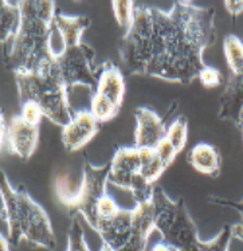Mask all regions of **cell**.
Segmentation results:
<instances>
[{"label":"cell","mask_w":243,"mask_h":251,"mask_svg":"<svg viewBox=\"0 0 243 251\" xmlns=\"http://www.w3.org/2000/svg\"><path fill=\"white\" fill-rule=\"evenodd\" d=\"M19 5L21 28L3 59L14 73L34 72L43 62L57 56L51 49L55 1H19Z\"/></svg>","instance_id":"6da1fadb"},{"label":"cell","mask_w":243,"mask_h":251,"mask_svg":"<svg viewBox=\"0 0 243 251\" xmlns=\"http://www.w3.org/2000/svg\"><path fill=\"white\" fill-rule=\"evenodd\" d=\"M1 221L8 228L7 242L16 247L22 239L30 247L52 250L57 239L46 211L32 200L23 187L14 188L1 171Z\"/></svg>","instance_id":"7a4b0ae2"},{"label":"cell","mask_w":243,"mask_h":251,"mask_svg":"<svg viewBox=\"0 0 243 251\" xmlns=\"http://www.w3.org/2000/svg\"><path fill=\"white\" fill-rule=\"evenodd\" d=\"M57 58V56H55ZM19 103H38L43 116L59 126H66L73 118L68 90L59 77L57 59L47 62L35 72L14 73Z\"/></svg>","instance_id":"3957f363"},{"label":"cell","mask_w":243,"mask_h":251,"mask_svg":"<svg viewBox=\"0 0 243 251\" xmlns=\"http://www.w3.org/2000/svg\"><path fill=\"white\" fill-rule=\"evenodd\" d=\"M152 27V10L136 7L133 23L120 45L121 62L128 74H145L150 59Z\"/></svg>","instance_id":"277c9868"},{"label":"cell","mask_w":243,"mask_h":251,"mask_svg":"<svg viewBox=\"0 0 243 251\" xmlns=\"http://www.w3.org/2000/svg\"><path fill=\"white\" fill-rule=\"evenodd\" d=\"M109 169L110 164L94 167L85 157L82 181L72 204L68 207L72 215L81 214L92 228H94L97 223V204L108 194L106 183L109 179Z\"/></svg>","instance_id":"5b68a950"},{"label":"cell","mask_w":243,"mask_h":251,"mask_svg":"<svg viewBox=\"0 0 243 251\" xmlns=\"http://www.w3.org/2000/svg\"><path fill=\"white\" fill-rule=\"evenodd\" d=\"M59 77L68 93L77 86L90 87L96 92L98 83V74L94 70V50L81 42L75 46L65 47L57 55Z\"/></svg>","instance_id":"8992f818"},{"label":"cell","mask_w":243,"mask_h":251,"mask_svg":"<svg viewBox=\"0 0 243 251\" xmlns=\"http://www.w3.org/2000/svg\"><path fill=\"white\" fill-rule=\"evenodd\" d=\"M1 143L4 144L7 139L8 152L23 160L31 157L39 140L38 126L27 124L21 116H14L5 125L4 114H1Z\"/></svg>","instance_id":"52a82bcc"},{"label":"cell","mask_w":243,"mask_h":251,"mask_svg":"<svg viewBox=\"0 0 243 251\" xmlns=\"http://www.w3.org/2000/svg\"><path fill=\"white\" fill-rule=\"evenodd\" d=\"M109 164V183L129 191L140 174L139 149L136 147H120Z\"/></svg>","instance_id":"ba28073f"},{"label":"cell","mask_w":243,"mask_h":251,"mask_svg":"<svg viewBox=\"0 0 243 251\" xmlns=\"http://www.w3.org/2000/svg\"><path fill=\"white\" fill-rule=\"evenodd\" d=\"M99 125L90 110H78L72 121L62 128V143L69 152H75L98 133Z\"/></svg>","instance_id":"9c48e42d"},{"label":"cell","mask_w":243,"mask_h":251,"mask_svg":"<svg viewBox=\"0 0 243 251\" xmlns=\"http://www.w3.org/2000/svg\"><path fill=\"white\" fill-rule=\"evenodd\" d=\"M136 148L156 149L163 139L167 136V125L164 120L157 116V113L144 106L135 110Z\"/></svg>","instance_id":"30bf717a"},{"label":"cell","mask_w":243,"mask_h":251,"mask_svg":"<svg viewBox=\"0 0 243 251\" xmlns=\"http://www.w3.org/2000/svg\"><path fill=\"white\" fill-rule=\"evenodd\" d=\"M132 211V232L128 242L119 251H145L150 232L155 230L152 198L137 204Z\"/></svg>","instance_id":"8fae6325"},{"label":"cell","mask_w":243,"mask_h":251,"mask_svg":"<svg viewBox=\"0 0 243 251\" xmlns=\"http://www.w3.org/2000/svg\"><path fill=\"white\" fill-rule=\"evenodd\" d=\"M132 210H122L110 219L98 222L94 231L101 236L102 243L119 251L128 242L132 232Z\"/></svg>","instance_id":"7c38bea8"},{"label":"cell","mask_w":243,"mask_h":251,"mask_svg":"<svg viewBox=\"0 0 243 251\" xmlns=\"http://www.w3.org/2000/svg\"><path fill=\"white\" fill-rule=\"evenodd\" d=\"M163 242L168 246L173 247L176 250H180L183 247L195 245L199 242L196 234V227L192 222L191 216L187 211L184 201L181 200L180 207L177 211L175 221L171 227L163 234Z\"/></svg>","instance_id":"4fadbf2b"},{"label":"cell","mask_w":243,"mask_h":251,"mask_svg":"<svg viewBox=\"0 0 243 251\" xmlns=\"http://www.w3.org/2000/svg\"><path fill=\"white\" fill-rule=\"evenodd\" d=\"M96 93L121 108L125 96V79L121 69L108 61L101 66Z\"/></svg>","instance_id":"5bb4252c"},{"label":"cell","mask_w":243,"mask_h":251,"mask_svg":"<svg viewBox=\"0 0 243 251\" xmlns=\"http://www.w3.org/2000/svg\"><path fill=\"white\" fill-rule=\"evenodd\" d=\"M54 26L58 34L61 35L65 47L75 46L81 43V36L85 30L90 26V19L88 16H66L62 14H55Z\"/></svg>","instance_id":"9a60e30c"},{"label":"cell","mask_w":243,"mask_h":251,"mask_svg":"<svg viewBox=\"0 0 243 251\" xmlns=\"http://www.w3.org/2000/svg\"><path fill=\"white\" fill-rule=\"evenodd\" d=\"M190 163L194 168L204 175H210L217 177L220 172V157L218 151L212 145L206 143L197 144L192 148L188 156Z\"/></svg>","instance_id":"2e32d148"},{"label":"cell","mask_w":243,"mask_h":251,"mask_svg":"<svg viewBox=\"0 0 243 251\" xmlns=\"http://www.w3.org/2000/svg\"><path fill=\"white\" fill-rule=\"evenodd\" d=\"M1 47L14 39L22 25V11L19 3L1 1Z\"/></svg>","instance_id":"e0dca14e"},{"label":"cell","mask_w":243,"mask_h":251,"mask_svg":"<svg viewBox=\"0 0 243 251\" xmlns=\"http://www.w3.org/2000/svg\"><path fill=\"white\" fill-rule=\"evenodd\" d=\"M224 54L231 72L237 77L243 75V43L235 35L224 39Z\"/></svg>","instance_id":"ac0fdd59"},{"label":"cell","mask_w":243,"mask_h":251,"mask_svg":"<svg viewBox=\"0 0 243 251\" xmlns=\"http://www.w3.org/2000/svg\"><path fill=\"white\" fill-rule=\"evenodd\" d=\"M90 113L93 114L94 118L98 123H108L110 120H113L117 113H119L120 108L116 106L112 101H109L102 96H99L97 93H94L93 98L90 101Z\"/></svg>","instance_id":"d6986e66"},{"label":"cell","mask_w":243,"mask_h":251,"mask_svg":"<svg viewBox=\"0 0 243 251\" xmlns=\"http://www.w3.org/2000/svg\"><path fill=\"white\" fill-rule=\"evenodd\" d=\"M166 139L175 147L176 152L179 153L186 147L187 143V120L186 117H177L173 120L167 129Z\"/></svg>","instance_id":"ffe728a7"},{"label":"cell","mask_w":243,"mask_h":251,"mask_svg":"<svg viewBox=\"0 0 243 251\" xmlns=\"http://www.w3.org/2000/svg\"><path fill=\"white\" fill-rule=\"evenodd\" d=\"M114 18L120 25V27L125 28V32L129 30V27L133 23L136 5L130 0H120V1H112Z\"/></svg>","instance_id":"44dd1931"},{"label":"cell","mask_w":243,"mask_h":251,"mask_svg":"<svg viewBox=\"0 0 243 251\" xmlns=\"http://www.w3.org/2000/svg\"><path fill=\"white\" fill-rule=\"evenodd\" d=\"M66 251H90L85 241L81 222L75 215H73L72 225L69 228V245Z\"/></svg>","instance_id":"7402d4cb"},{"label":"cell","mask_w":243,"mask_h":251,"mask_svg":"<svg viewBox=\"0 0 243 251\" xmlns=\"http://www.w3.org/2000/svg\"><path fill=\"white\" fill-rule=\"evenodd\" d=\"M166 169L167 167L163 164V161H161L160 157L157 156V152H156L153 159L140 167V175H141L149 184L155 185L157 179L160 177L161 174H163Z\"/></svg>","instance_id":"603a6c76"},{"label":"cell","mask_w":243,"mask_h":251,"mask_svg":"<svg viewBox=\"0 0 243 251\" xmlns=\"http://www.w3.org/2000/svg\"><path fill=\"white\" fill-rule=\"evenodd\" d=\"M231 236H233L231 227L226 226L212 241L199 242V246H200L202 251H227Z\"/></svg>","instance_id":"cb8c5ba5"},{"label":"cell","mask_w":243,"mask_h":251,"mask_svg":"<svg viewBox=\"0 0 243 251\" xmlns=\"http://www.w3.org/2000/svg\"><path fill=\"white\" fill-rule=\"evenodd\" d=\"M121 210H122V208L116 203V200L109 195V194H106L102 199L99 200L98 204H97V223H96V227L98 225V222L113 218V216L117 215ZM96 227H94V228H96Z\"/></svg>","instance_id":"d4e9b609"},{"label":"cell","mask_w":243,"mask_h":251,"mask_svg":"<svg viewBox=\"0 0 243 251\" xmlns=\"http://www.w3.org/2000/svg\"><path fill=\"white\" fill-rule=\"evenodd\" d=\"M27 124L34 125V126H39L42 117H43V112H42L41 106L38 103L26 102L21 105V114H19Z\"/></svg>","instance_id":"484cf974"},{"label":"cell","mask_w":243,"mask_h":251,"mask_svg":"<svg viewBox=\"0 0 243 251\" xmlns=\"http://www.w3.org/2000/svg\"><path fill=\"white\" fill-rule=\"evenodd\" d=\"M156 152H157V156L160 157V160L163 161V164L166 165L167 168H168V165H171L172 161L175 160L176 154H177L175 147H173L167 139L161 140L160 144H159L157 148H156Z\"/></svg>","instance_id":"4316f807"},{"label":"cell","mask_w":243,"mask_h":251,"mask_svg":"<svg viewBox=\"0 0 243 251\" xmlns=\"http://www.w3.org/2000/svg\"><path fill=\"white\" fill-rule=\"evenodd\" d=\"M200 82L207 87H217L222 82V73L214 67H204L200 74Z\"/></svg>","instance_id":"83f0119b"},{"label":"cell","mask_w":243,"mask_h":251,"mask_svg":"<svg viewBox=\"0 0 243 251\" xmlns=\"http://www.w3.org/2000/svg\"><path fill=\"white\" fill-rule=\"evenodd\" d=\"M224 5H226V8H227V11L231 15H239V14L243 12L242 0H234V1L227 0V1H224Z\"/></svg>","instance_id":"f1b7e54d"},{"label":"cell","mask_w":243,"mask_h":251,"mask_svg":"<svg viewBox=\"0 0 243 251\" xmlns=\"http://www.w3.org/2000/svg\"><path fill=\"white\" fill-rule=\"evenodd\" d=\"M211 200L214 201V203H217V204L230 205V207H233V208H235V210H238L241 216H242V221H243V201H241V203H235V201H227V200L218 199V198H214V199Z\"/></svg>","instance_id":"f546056e"},{"label":"cell","mask_w":243,"mask_h":251,"mask_svg":"<svg viewBox=\"0 0 243 251\" xmlns=\"http://www.w3.org/2000/svg\"><path fill=\"white\" fill-rule=\"evenodd\" d=\"M175 249L171 246H168L167 243L164 242H160V243H156L155 246L152 247V250L150 251H173Z\"/></svg>","instance_id":"4dcf8cb0"},{"label":"cell","mask_w":243,"mask_h":251,"mask_svg":"<svg viewBox=\"0 0 243 251\" xmlns=\"http://www.w3.org/2000/svg\"><path fill=\"white\" fill-rule=\"evenodd\" d=\"M199 242L195 243V245H190V246L183 247V249H180V250H176V251H202V249H200V246H199Z\"/></svg>","instance_id":"1f68e13d"},{"label":"cell","mask_w":243,"mask_h":251,"mask_svg":"<svg viewBox=\"0 0 243 251\" xmlns=\"http://www.w3.org/2000/svg\"><path fill=\"white\" fill-rule=\"evenodd\" d=\"M0 251H8V242L3 234L0 235Z\"/></svg>","instance_id":"d6a6232c"},{"label":"cell","mask_w":243,"mask_h":251,"mask_svg":"<svg viewBox=\"0 0 243 251\" xmlns=\"http://www.w3.org/2000/svg\"><path fill=\"white\" fill-rule=\"evenodd\" d=\"M99 251H117V250H114L113 247L109 246V245H106V243H102V246H101Z\"/></svg>","instance_id":"836d02e7"}]
</instances>
